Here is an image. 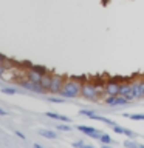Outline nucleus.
Returning a JSON list of instances; mask_svg holds the SVG:
<instances>
[{
  "instance_id": "nucleus-1",
  "label": "nucleus",
  "mask_w": 144,
  "mask_h": 148,
  "mask_svg": "<svg viewBox=\"0 0 144 148\" xmlns=\"http://www.w3.org/2000/svg\"><path fill=\"white\" fill-rule=\"evenodd\" d=\"M81 90H82V82L79 79H65L64 86L60 90V96L65 99H74V97L81 96Z\"/></svg>"
},
{
  "instance_id": "nucleus-2",
  "label": "nucleus",
  "mask_w": 144,
  "mask_h": 148,
  "mask_svg": "<svg viewBox=\"0 0 144 148\" xmlns=\"http://www.w3.org/2000/svg\"><path fill=\"white\" fill-rule=\"evenodd\" d=\"M81 96L87 100H98V91H96V83L91 82H85L82 83V90H81Z\"/></svg>"
},
{
  "instance_id": "nucleus-3",
  "label": "nucleus",
  "mask_w": 144,
  "mask_h": 148,
  "mask_svg": "<svg viewBox=\"0 0 144 148\" xmlns=\"http://www.w3.org/2000/svg\"><path fill=\"white\" fill-rule=\"evenodd\" d=\"M64 82L65 79L59 74H53V82H51V88H50V92L51 94H60V90L64 86Z\"/></svg>"
},
{
  "instance_id": "nucleus-4",
  "label": "nucleus",
  "mask_w": 144,
  "mask_h": 148,
  "mask_svg": "<svg viewBox=\"0 0 144 148\" xmlns=\"http://www.w3.org/2000/svg\"><path fill=\"white\" fill-rule=\"evenodd\" d=\"M20 86H23L25 90L28 91H33V92H36V94H44L45 90L40 86V83H36V82H31V80H22L20 82Z\"/></svg>"
},
{
  "instance_id": "nucleus-5",
  "label": "nucleus",
  "mask_w": 144,
  "mask_h": 148,
  "mask_svg": "<svg viewBox=\"0 0 144 148\" xmlns=\"http://www.w3.org/2000/svg\"><path fill=\"white\" fill-rule=\"evenodd\" d=\"M121 92V83L116 80H110L105 83V94L107 96H119Z\"/></svg>"
},
{
  "instance_id": "nucleus-6",
  "label": "nucleus",
  "mask_w": 144,
  "mask_h": 148,
  "mask_svg": "<svg viewBox=\"0 0 144 148\" xmlns=\"http://www.w3.org/2000/svg\"><path fill=\"white\" fill-rule=\"evenodd\" d=\"M121 96H124L125 99H127L129 102L130 100H133V99H136L133 94V86H132V83H121V92H119Z\"/></svg>"
},
{
  "instance_id": "nucleus-7",
  "label": "nucleus",
  "mask_w": 144,
  "mask_h": 148,
  "mask_svg": "<svg viewBox=\"0 0 144 148\" xmlns=\"http://www.w3.org/2000/svg\"><path fill=\"white\" fill-rule=\"evenodd\" d=\"M79 131H82L84 134H87V136H91L93 139H99L101 137V131L99 130H96V128H91V127H85V125H78L76 127Z\"/></svg>"
},
{
  "instance_id": "nucleus-8",
  "label": "nucleus",
  "mask_w": 144,
  "mask_h": 148,
  "mask_svg": "<svg viewBox=\"0 0 144 148\" xmlns=\"http://www.w3.org/2000/svg\"><path fill=\"white\" fill-rule=\"evenodd\" d=\"M51 82H53V74L46 73L42 76V80H40V86L45 90V92H50V88H51Z\"/></svg>"
},
{
  "instance_id": "nucleus-9",
  "label": "nucleus",
  "mask_w": 144,
  "mask_h": 148,
  "mask_svg": "<svg viewBox=\"0 0 144 148\" xmlns=\"http://www.w3.org/2000/svg\"><path fill=\"white\" fill-rule=\"evenodd\" d=\"M42 76H44V74L37 73V71H34V69H28V71H26V79H28V80H31V82H36V83H40Z\"/></svg>"
},
{
  "instance_id": "nucleus-10",
  "label": "nucleus",
  "mask_w": 144,
  "mask_h": 148,
  "mask_svg": "<svg viewBox=\"0 0 144 148\" xmlns=\"http://www.w3.org/2000/svg\"><path fill=\"white\" fill-rule=\"evenodd\" d=\"M46 117H51V119L60 120V122L71 123V119H70V117H67V116H62V114H57V113H51V111H48V113H46Z\"/></svg>"
},
{
  "instance_id": "nucleus-11",
  "label": "nucleus",
  "mask_w": 144,
  "mask_h": 148,
  "mask_svg": "<svg viewBox=\"0 0 144 148\" xmlns=\"http://www.w3.org/2000/svg\"><path fill=\"white\" fill-rule=\"evenodd\" d=\"M39 134L44 136V137H46V139H56L57 137V134H56L54 131H51V130H40Z\"/></svg>"
},
{
  "instance_id": "nucleus-12",
  "label": "nucleus",
  "mask_w": 144,
  "mask_h": 148,
  "mask_svg": "<svg viewBox=\"0 0 144 148\" xmlns=\"http://www.w3.org/2000/svg\"><path fill=\"white\" fill-rule=\"evenodd\" d=\"M28 69H34V71L40 73V74H46V73H48L44 65H31V68H28Z\"/></svg>"
},
{
  "instance_id": "nucleus-13",
  "label": "nucleus",
  "mask_w": 144,
  "mask_h": 148,
  "mask_svg": "<svg viewBox=\"0 0 144 148\" xmlns=\"http://www.w3.org/2000/svg\"><path fill=\"white\" fill-rule=\"evenodd\" d=\"M104 103L109 105V106H116V96H107Z\"/></svg>"
},
{
  "instance_id": "nucleus-14",
  "label": "nucleus",
  "mask_w": 144,
  "mask_h": 148,
  "mask_svg": "<svg viewBox=\"0 0 144 148\" xmlns=\"http://www.w3.org/2000/svg\"><path fill=\"white\" fill-rule=\"evenodd\" d=\"M123 116H124V117L132 119V120H144V114H129V113H124Z\"/></svg>"
},
{
  "instance_id": "nucleus-15",
  "label": "nucleus",
  "mask_w": 144,
  "mask_h": 148,
  "mask_svg": "<svg viewBox=\"0 0 144 148\" xmlns=\"http://www.w3.org/2000/svg\"><path fill=\"white\" fill-rule=\"evenodd\" d=\"M2 92H3V94L14 96V94L17 92V90H16V88H11V86H5V88H2Z\"/></svg>"
},
{
  "instance_id": "nucleus-16",
  "label": "nucleus",
  "mask_w": 144,
  "mask_h": 148,
  "mask_svg": "<svg viewBox=\"0 0 144 148\" xmlns=\"http://www.w3.org/2000/svg\"><path fill=\"white\" fill-rule=\"evenodd\" d=\"M99 140H101L102 143H111V137H110L107 133H102L101 137H99Z\"/></svg>"
},
{
  "instance_id": "nucleus-17",
  "label": "nucleus",
  "mask_w": 144,
  "mask_h": 148,
  "mask_svg": "<svg viewBox=\"0 0 144 148\" xmlns=\"http://www.w3.org/2000/svg\"><path fill=\"white\" fill-rule=\"evenodd\" d=\"M132 86H133V94H135V97H136V99H139V82H133Z\"/></svg>"
},
{
  "instance_id": "nucleus-18",
  "label": "nucleus",
  "mask_w": 144,
  "mask_h": 148,
  "mask_svg": "<svg viewBox=\"0 0 144 148\" xmlns=\"http://www.w3.org/2000/svg\"><path fill=\"white\" fill-rule=\"evenodd\" d=\"M138 145H139V143L133 142V140H129V139L124 142V147H125V148H138Z\"/></svg>"
},
{
  "instance_id": "nucleus-19",
  "label": "nucleus",
  "mask_w": 144,
  "mask_h": 148,
  "mask_svg": "<svg viewBox=\"0 0 144 148\" xmlns=\"http://www.w3.org/2000/svg\"><path fill=\"white\" fill-rule=\"evenodd\" d=\"M79 114L81 116H85V117H93V114H95V111H90V110H82V111H79Z\"/></svg>"
},
{
  "instance_id": "nucleus-20",
  "label": "nucleus",
  "mask_w": 144,
  "mask_h": 148,
  "mask_svg": "<svg viewBox=\"0 0 144 148\" xmlns=\"http://www.w3.org/2000/svg\"><path fill=\"white\" fill-rule=\"evenodd\" d=\"M56 128L57 130H60V131H70V130H71V127H70V125H62V123H59V125H56Z\"/></svg>"
},
{
  "instance_id": "nucleus-21",
  "label": "nucleus",
  "mask_w": 144,
  "mask_h": 148,
  "mask_svg": "<svg viewBox=\"0 0 144 148\" xmlns=\"http://www.w3.org/2000/svg\"><path fill=\"white\" fill-rule=\"evenodd\" d=\"M124 134H125L127 137H130V139H135V137H136V134H135L132 130H127V128H124Z\"/></svg>"
},
{
  "instance_id": "nucleus-22",
  "label": "nucleus",
  "mask_w": 144,
  "mask_h": 148,
  "mask_svg": "<svg viewBox=\"0 0 144 148\" xmlns=\"http://www.w3.org/2000/svg\"><path fill=\"white\" fill-rule=\"evenodd\" d=\"M139 99H144V80H139Z\"/></svg>"
},
{
  "instance_id": "nucleus-23",
  "label": "nucleus",
  "mask_w": 144,
  "mask_h": 148,
  "mask_svg": "<svg viewBox=\"0 0 144 148\" xmlns=\"http://www.w3.org/2000/svg\"><path fill=\"white\" fill-rule=\"evenodd\" d=\"M113 131H115L116 134H124V128L119 127V125H115V127H113Z\"/></svg>"
},
{
  "instance_id": "nucleus-24",
  "label": "nucleus",
  "mask_w": 144,
  "mask_h": 148,
  "mask_svg": "<svg viewBox=\"0 0 144 148\" xmlns=\"http://www.w3.org/2000/svg\"><path fill=\"white\" fill-rule=\"evenodd\" d=\"M84 145H85V143L81 142V140H79V142H73V147L74 148H84Z\"/></svg>"
},
{
  "instance_id": "nucleus-25",
  "label": "nucleus",
  "mask_w": 144,
  "mask_h": 148,
  "mask_svg": "<svg viewBox=\"0 0 144 148\" xmlns=\"http://www.w3.org/2000/svg\"><path fill=\"white\" fill-rule=\"evenodd\" d=\"M6 62H8V60H6V57H5L3 54H0V66H2V65H8Z\"/></svg>"
},
{
  "instance_id": "nucleus-26",
  "label": "nucleus",
  "mask_w": 144,
  "mask_h": 148,
  "mask_svg": "<svg viewBox=\"0 0 144 148\" xmlns=\"http://www.w3.org/2000/svg\"><path fill=\"white\" fill-rule=\"evenodd\" d=\"M50 102H53V103H64V99H54V97H53V99H50Z\"/></svg>"
},
{
  "instance_id": "nucleus-27",
  "label": "nucleus",
  "mask_w": 144,
  "mask_h": 148,
  "mask_svg": "<svg viewBox=\"0 0 144 148\" xmlns=\"http://www.w3.org/2000/svg\"><path fill=\"white\" fill-rule=\"evenodd\" d=\"M6 66H8V65H2V66H0V77L5 74V69H6Z\"/></svg>"
},
{
  "instance_id": "nucleus-28",
  "label": "nucleus",
  "mask_w": 144,
  "mask_h": 148,
  "mask_svg": "<svg viewBox=\"0 0 144 148\" xmlns=\"http://www.w3.org/2000/svg\"><path fill=\"white\" fill-rule=\"evenodd\" d=\"M0 116H8V111H5L2 106H0Z\"/></svg>"
},
{
  "instance_id": "nucleus-29",
  "label": "nucleus",
  "mask_w": 144,
  "mask_h": 148,
  "mask_svg": "<svg viewBox=\"0 0 144 148\" xmlns=\"http://www.w3.org/2000/svg\"><path fill=\"white\" fill-rule=\"evenodd\" d=\"M16 136H19L20 139H25V136H23V133H20V131H16Z\"/></svg>"
},
{
  "instance_id": "nucleus-30",
  "label": "nucleus",
  "mask_w": 144,
  "mask_h": 148,
  "mask_svg": "<svg viewBox=\"0 0 144 148\" xmlns=\"http://www.w3.org/2000/svg\"><path fill=\"white\" fill-rule=\"evenodd\" d=\"M101 148H111V147H110V143H102Z\"/></svg>"
},
{
  "instance_id": "nucleus-31",
  "label": "nucleus",
  "mask_w": 144,
  "mask_h": 148,
  "mask_svg": "<svg viewBox=\"0 0 144 148\" xmlns=\"http://www.w3.org/2000/svg\"><path fill=\"white\" fill-rule=\"evenodd\" d=\"M33 147H34V148H44L42 145H39V143H34V145H33Z\"/></svg>"
},
{
  "instance_id": "nucleus-32",
  "label": "nucleus",
  "mask_w": 144,
  "mask_h": 148,
  "mask_svg": "<svg viewBox=\"0 0 144 148\" xmlns=\"http://www.w3.org/2000/svg\"><path fill=\"white\" fill-rule=\"evenodd\" d=\"M84 148H95L93 145H84Z\"/></svg>"
},
{
  "instance_id": "nucleus-33",
  "label": "nucleus",
  "mask_w": 144,
  "mask_h": 148,
  "mask_svg": "<svg viewBox=\"0 0 144 148\" xmlns=\"http://www.w3.org/2000/svg\"><path fill=\"white\" fill-rule=\"evenodd\" d=\"M138 148H144V145H141V143H139V145H138Z\"/></svg>"
}]
</instances>
